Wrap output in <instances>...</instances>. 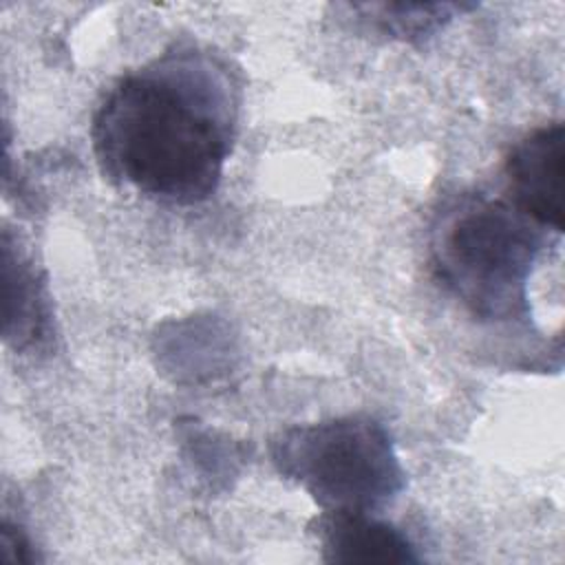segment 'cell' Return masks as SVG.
<instances>
[{"mask_svg":"<svg viewBox=\"0 0 565 565\" xmlns=\"http://www.w3.org/2000/svg\"><path fill=\"white\" fill-rule=\"evenodd\" d=\"M236 113L227 68L203 51L177 49L113 84L93 117V148L113 181L194 205L221 183Z\"/></svg>","mask_w":565,"mask_h":565,"instance_id":"1","label":"cell"},{"mask_svg":"<svg viewBox=\"0 0 565 565\" xmlns=\"http://www.w3.org/2000/svg\"><path fill=\"white\" fill-rule=\"evenodd\" d=\"M543 230L512 203L461 194L435 218L433 269L475 318H523L530 309L527 280L545 243Z\"/></svg>","mask_w":565,"mask_h":565,"instance_id":"2","label":"cell"},{"mask_svg":"<svg viewBox=\"0 0 565 565\" xmlns=\"http://www.w3.org/2000/svg\"><path fill=\"white\" fill-rule=\"evenodd\" d=\"M280 475L324 512H373L404 488V470L386 428L364 415L285 430L271 446Z\"/></svg>","mask_w":565,"mask_h":565,"instance_id":"3","label":"cell"},{"mask_svg":"<svg viewBox=\"0 0 565 565\" xmlns=\"http://www.w3.org/2000/svg\"><path fill=\"white\" fill-rule=\"evenodd\" d=\"M563 166L565 126L552 121L525 135L505 159L512 205L550 227L563 232Z\"/></svg>","mask_w":565,"mask_h":565,"instance_id":"4","label":"cell"},{"mask_svg":"<svg viewBox=\"0 0 565 565\" xmlns=\"http://www.w3.org/2000/svg\"><path fill=\"white\" fill-rule=\"evenodd\" d=\"M318 536L329 563L395 565L419 558L397 527L364 512H324L318 521Z\"/></svg>","mask_w":565,"mask_h":565,"instance_id":"5","label":"cell"},{"mask_svg":"<svg viewBox=\"0 0 565 565\" xmlns=\"http://www.w3.org/2000/svg\"><path fill=\"white\" fill-rule=\"evenodd\" d=\"M4 280V340L15 351L38 349L49 338V302L44 282L31 258L13 243L9 230L2 234Z\"/></svg>","mask_w":565,"mask_h":565,"instance_id":"6","label":"cell"},{"mask_svg":"<svg viewBox=\"0 0 565 565\" xmlns=\"http://www.w3.org/2000/svg\"><path fill=\"white\" fill-rule=\"evenodd\" d=\"M355 13L373 29L397 40H422L433 35L457 13L472 9V4L457 2H371L351 4Z\"/></svg>","mask_w":565,"mask_h":565,"instance_id":"7","label":"cell"},{"mask_svg":"<svg viewBox=\"0 0 565 565\" xmlns=\"http://www.w3.org/2000/svg\"><path fill=\"white\" fill-rule=\"evenodd\" d=\"M33 558L35 556L31 552V545L26 536L20 532V527L4 521L0 530V563L18 565V563H33Z\"/></svg>","mask_w":565,"mask_h":565,"instance_id":"8","label":"cell"}]
</instances>
